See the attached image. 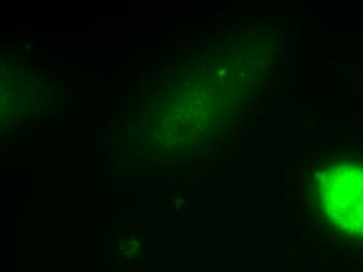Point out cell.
<instances>
[{
    "instance_id": "cell-1",
    "label": "cell",
    "mask_w": 363,
    "mask_h": 272,
    "mask_svg": "<svg viewBox=\"0 0 363 272\" xmlns=\"http://www.w3.org/2000/svg\"><path fill=\"white\" fill-rule=\"evenodd\" d=\"M347 179H337V187L333 194L335 214L340 221L349 225L351 232L363 234V173L347 172Z\"/></svg>"
}]
</instances>
